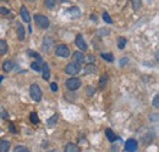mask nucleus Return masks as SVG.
<instances>
[{"instance_id":"4c0bfd02","label":"nucleus","mask_w":159,"mask_h":152,"mask_svg":"<svg viewBox=\"0 0 159 152\" xmlns=\"http://www.w3.org/2000/svg\"><path fill=\"white\" fill-rule=\"evenodd\" d=\"M48 152H58L57 150H50V151H48Z\"/></svg>"},{"instance_id":"2eb2a0df","label":"nucleus","mask_w":159,"mask_h":152,"mask_svg":"<svg viewBox=\"0 0 159 152\" xmlns=\"http://www.w3.org/2000/svg\"><path fill=\"white\" fill-rule=\"evenodd\" d=\"M42 77L44 80H48L50 78V70H49L48 63H43V76Z\"/></svg>"},{"instance_id":"f03ea898","label":"nucleus","mask_w":159,"mask_h":152,"mask_svg":"<svg viewBox=\"0 0 159 152\" xmlns=\"http://www.w3.org/2000/svg\"><path fill=\"white\" fill-rule=\"evenodd\" d=\"M30 95L32 97V100L33 101H40L42 100V90H40L39 85L38 84H32L31 87H30Z\"/></svg>"},{"instance_id":"6e6552de","label":"nucleus","mask_w":159,"mask_h":152,"mask_svg":"<svg viewBox=\"0 0 159 152\" xmlns=\"http://www.w3.org/2000/svg\"><path fill=\"white\" fill-rule=\"evenodd\" d=\"M72 58H74V62H76V63H79V65H82V63L86 62V56H84L81 51H75V53L72 54Z\"/></svg>"},{"instance_id":"4be33fe9","label":"nucleus","mask_w":159,"mask_h":152,"mask_svg":"<svg viewBox=\"0 0 159 152\" xmlns=\"http://www.w3.org/2000/svg\"><path fill=\"white\" fill-rule=\"evenodd\" d=\"M100 56H102L103 60H105V61H108V62H113V61H114V56H113V54H110V53H103Z\"/></svg>"},{"instance_id":"f3484780","label":"nucleus","mask_w":159,"mask_h":152,"mask_svg":"<svg viewBox=\"0 0 159 152\" xmlns=\"http://www.w3.org/2000/svg\"><path fill=\"white\" fill-rule=\"evenodd\" d=\"M105 135H107V137H108V140H109L110 142H115V140H116V136H115L114 132H113L110 128H108V129L105 130Z\"/></svg>"},{"instance_id":"b1692460","label":"nucleus","mask_w":159,"mask_h":152,"mask_svg":"<svg viewBox=\"0 0 159 152\" xmlns=\"http://www.w3.org/2000/svg\"><path fill=\"white\" fill-rule=\"evenodd\" d=\"M57 120H58V114H53V116L48 119V122H47V123H48V125H49V127H53V125L57 123Z\"/></svg>"},{"instance_id":"a19ab883","label":"nucleus","mask_w":159,"mask_h":152,"mask_svg":"<svg viewBox=\"0 0 159 152\" xmlns=\"http://www.w3.org/2000/svg\"><path fill=\"white\" fill-rule=\"evenodd\" d=\"M147 1H152V0H147Z\"/></svg>"},{"instance_id":"a878e982","label":"nucleus","mask_w":159,"mask_h":152,"mask_svg":"<svg viewBox=\"0 0 159 152\" xmlns=\"http://www.w3.org/2000/svg\"><path fill=\"white\" fill-rule=\"evenodd\" d=\"M125 46H126V39L120 37V38L118 39V48H119L120 50H122Z\"/></svg>"},{"instance_id":"393cba45","label":"nucleus","mask_w":159,"mask_h":152,"mask_svg":"<svg viewBox=\"0 0 159 152\" xmlns=\"http://www.w3.org/2000/svg\"><path fill=\"white\" fill-rule=\"evenodd\" d=\"M131 4H132L134 11H139L141 7V0H131Z\"/></svg>"},{"instance_id":"c756f323","label":"nucleus","mask_w":159,"mask_h":152,"mask_svg":"<svg viewBox=\"0 0 159 152\" xmlns=\"http://www.w3.org/2000/svg\"><path fill=\"white\" fill-rule=\"evenodd\" d=\"M153 106H154L156 108L159 107V95L154 96V99H153Z\"/></svg>"},{"instance_id":"ddd939ff","label":"nucleus","mask_w":159,"mask_h":152,"mask_svg":"<svg viewBox=\"0 0 159 152\" xmlns=\"http://www.w3.org/2000/svg\"><path fill=\"white\" fill-rule=\"evenodd\" d=\"M14 67H15V63H14V61H11V60L5 61L4 65H2V70H4L5 72H10Z\"/></svg>"},{"instance_id":"f257e3e1","label":"nucleus","mask_w":159,"mask_h":152,"mask_svg":"<svg viewBox=\"0 0 159 152\" xmlns=\"http://www.w3.org/2000/svg\"><path fill=\"white\" fill-rule=\"evenodd\" d=\"M34 22H36V24H37L39 28H42V29H47V28H49V26H50L49 19H48L47 16L42 15V14H36V15H34Z\"/></svg>"},{"instance_id":"412c9836","label":"nucleus","mask_w":159,"mask_h":152,"mask_svg":"<svg viewBox=\"0 0 159 152\" xmlns=\"http://www.w3.org/2000/svg\"><path fill=\"white\" fill-rule=\"evenodd\" d=\"M30 120H31V123H33V124H38V123H39L38 114L36 113V112H31V114H30Z\"/></svg>"},{"instance_id":"a211bd4d","label":"nucleus","mask_w":159,"mask_h":152,"mask_svg":"<svg viewBox=\"0 0 159 152\" xmlns=\"http://www.w3.org/2000/svg\"><path fill=\"white\" fill-rule=\"evenodd\" d=\"M25 28H23V26L21 24V23H17V37L20 40H23L25 39Z\"/></svg>"},{"instance_id":"2f4dec72","label":"nucleus","mask_w":159,"mask_h":152,"mask_svg":"<svg viewBox=\"0 0 159 152\" xmlns=\"http://www.w3.org/2000/svg\"><path fill=\"white\" fill-rule=\"evenodd\" d=\"M87 93H88V95H89V96H92L94 93H96V89H94V88L88 87V88H87Z\"/></svg>"},{"instance_id":"7c9ffc66","label":"nucleus","mask_w":159,"mask_h":152,"mask_svg":"<svg viewBox=\"0 0 159 152\" xmlns=\"http://www.w3.org/2000/svg\"><path fill=\"white\" fill-rule=\"evenodd\" d=\"M0 14H2V15H9V14H10V10L6 9V7H1V6H0Z\"/></svg>"},{"instance_id":"423d86ee","label":"nucleus","mask_w":159,"mask_h":152,"mask_svg":"<svg viewBox=\"0 0 159 152\" xmlns=\"http://www.w3.org/2000/svg\"><path fill=\"white\" fill-rule=\"evenodd\" d=\"M139 149V144L135 139H129L125 142V151L126 152H136Z\"/></svg>"},{"instance_id":"f8f14e48","label":"nucleus","mask_w":159,"mask_h":152,"mask_svg":"<svg viewBox=\"0 0 159 152\" xmlns=\"http://www.w3.org/2000/svg\"><path fill=\"white\" fill-rule=\"evenodd\" d=\"M94 72H97V67L93 65V63H88L86 67H84V74L88 76V74H94Z\"/></svg>"},{"instance_id":"dca6fc26","label":"nucleus","mask_w":159,"mask_h":152,"mask_svg":"<svg viewBox=\"0 0 159 152\" xmlns=\"http://www.w3.org/2000/svg\"><path fill=\"white\" fill-rule=\"evenodd\" d=\"M65 152H81L80 151V147L75 144H67L66 147H65Z\"/></svg>"},{"instance_id":"cd10ccee","label":"nucleus","mask_w":159,"mask_h":152,"mask_svg":"<svg viewBox=\"0 0 159 152\" xmlns=\"http://www.w3.org/2000/svg\"><path fill=\"white\" fill-rule=\"evenodd\" d=\"M14 152H30V150L27 147H25V146H16L14 149Z\"/></svg>"},{"instance_id":"7ed1b4c3","label":"nucleus","mask_w":159,"mask_h":152,"mask_svg":"<svg viewBox=\"0 0 159 152\" xmlns=\"http://www.w3.org/2000/svg\"><path fill=\"white\" fill-rule=\"evenodd\" d=\"M81 84H82V82H81V79L77 78V77H72V78L67 79L66 83H65L66 88H67L69 90H72V91L77 90L80 87H81Z\"/></svg>"},{"instance_id":"9d476101","label":"nucleus","mask_w":159,"mask_h":152,"mask_svg":"<svg viewBox=\"0 0 159 152\" xmlns=\"http://www.w3.org/2000/svg\"><path fill=\"white\" fill-rule=\"evenodd\" d=\"M20 15H21V17H22V19H23L26 23H30V22H31V16H30V12H28V10L26 9V6H21Z\"/></svg>"},{"instance_id":"c9c22d12","label":"nucleus","mask_w":159,"mask_h":152,"mask_svg":"<svg viewBox=\"0 0 159 152\" xmlns=\"http://www.w3.org/2000/svg\"><path fill=\"white\" fill-rule=\"evenodd\" d=\"M10 132H11L12 134H16V129H15V127H14V124H12V123L10 124Z\"/></svg>"},{"instance_id":"6ab92c4d","label":"nucleus","mask_w":159,"mask_h":152,"mask_svg":"<svg viewBox=\"0 0 159 152\" xmlns=\"http://www.w3.org/2000/svg\"><path fill=\"white\" fill-rule=\"evenodd\" d=\"M57 2H58V0H44V5H45V7L49 9V10L54 9V7L57 6Z\"/></svg>"},{"instance_id":"72a5a7b5","label":"nucleus","mask_w":159,"mask_h":152,"mask_svg":"<svg viewBox=\"0 0 159 152\" xmlns=\"http://www.w3.org/2000/svg\"><path fill=\"white\" fill-rule=\"evenodd\" d=\"M0 116H1L2 118H7V117H9V114H7V112H5V110H2V108L0 110Z\"/></svg>"},{"instance_id":"0eeeda50","label":"nucleus","mask_w":159,"mask_h":152,"mask_svg":"<svg viewBox=\"0 0 159 152\" xmlns=\"http://www.w3.org/2000/svg\"><path fill=\"white\" fill-rule=\"evenodd\" d=\"M53 46H54V39L50 38V37H45V38L43 39V43H42V48H43V50L44 51H50L52 49H53Z\"/></svg>"},{"instance_id":"473e14b6","label":"nucleus","mask_w":159,"mask_h":152,"mask_svg":"<svg viewBox=\"0 0 159 152\" xmlns=\"http://www.w3.org/2000/svg\"><path fill=\"white\" fill-rule=\"evenodd\" d=\"M50 89H52V91H57L58 90V84L57 83H50Z\"/></svg>"},{"instance_id":"4468645a","label":"nucleus","mask_w":159,"mask_h":152,"mask_svg":"<svg viewBox=\"0 0 159 152\" xmlns=\"http://www.w3.org/2000/svg\"><path fill=\"white\" fill-rule=\"evenodd\" d=\"M10 142L7 140H0V152H9Z\"/></svg>"},{"instance_id":"c85d7f7f","label":"nucleus","mask_w":159,"mask_h":152,"mask_svg":"<svg viewBox=\"0 0 159 152\" xmlns=\"http://www.w3.org/2000/svg\"><path fill=\"white\" fill-rule=\"evenodd\" d=\"M31 68L34 70V71H37V72H39L40 71L39 63H38V62H33V63H31Z\"/></svg>"},{"instance_id":"58836bf2","label":"nucleus","mask_w":159,"mask_h":152,"mask_svg":"<svg viewBox=\"0 0 159 152\" xmlns=\"http://www.w3.org/2000/svg\"><path fill=\"white\" fill-rule=\"evenodd\" d=\"M65 1H69V0H61V2H65Z\"/></svg>"},{"instance_id":"1a4fd4ad","label":"nucleus","mask_w":159,"mask_h":152,"mask_svg":"<svg viewBox=\"0 0 159 152\" xmlns=\"http://www.w3.org/2000/svg\"><path fill=\"white\" fill-rule=\"evenodd\" d=\"M66 14L71 17V19H79L80 15H81V11H80L79 7H76V6H72V7H70V9H67V11H66Z\"/></svg>"},{"instance_id":"39448f33","label":"nucleus","mask_w":159,"mask_h":152,"mask_svg":"<svg viewBox=\"0 0 159 152\" xmlns=\"http://www.w3.org/2000/svg\"><path fill=\"white\" fill-rule=\"evenodd\" d=\"M55 54H57V56L66 58V57L70 56V50H69V48L66 45L60 44V45L57 46V49H55Z\"/></svg>"},{"instance_id":"e433bc0d","label":"nucleus","mask_w":159,"mask_h":152,"mask_svg":"<svg viewBox=\"0 0 159 152\" xmlns=\"http://www.w3.org/2000/svg\"><path fill=\"white\" fill-rule=\"evenodd\" d=\"M2 79H4V77H2V76H0V83H1V80H2Z\"/></svg>"},{"instance_id":"bb28decb","label":"nucleus","mask_w":159,"mask_h":152,"mask_svg":"<svg viewBox=\"0 0 159 152\" xmlns=\"http://www.w3.org/2000/svg\"><path fill=\"white\" fill-rule=\"evenodd\" d=\"M103 19H104V22H107L108 24H111V23H113V19H111L110 15H109L107 11L103 12Z\"/></svg>"},{"instance_id":"5701e85b","label":"nucleus","mask_w":159,"mask_h":152,"mask_svg":"<svg viewBox=\"0 0 159 152\" xmlns=\"http://www.w3.org/2000/svg\"><path fill=\"white\" fill-rule=\"evenodd\" d=\"M107 83H108V76H107V74H104V76L100 77V80H99L100 89H104V88H105V85H107Z\"/></svg>"},{"instance_id":"aec40b11","label":"nucleus","mask_w":159,"mask_h":152,"mask_svg":"<svg viewBox=\"0 0 159 152\" xmlns=\"http://www.w3.org/2000/svg\"><path fill=\"white\" fill-rule=\"evenodd\" d=\"M7 43L5 41V40H1L0 39V55H4V54H6L7 53Z\"/></svg>"},{"instance_id":"9b49d317","label":"nucleus","mask_w":159,"mask_h":152,"mask_svg":"<svg viewBox=\"0 0 159 152\" xmlns=\"http://www.w3.org/2000/svg\"><path fill=\"white\" fill-rule=\"evenodd\" d=\"M76 45L79 46L81 50H83V51H86L87 50V43H86V40L83 39V37L79 34L77 37H76Z\"/></svg>"},{"instance_id":"20e7f679","label":"nucleus","mask_w":159,"mask_h":152,"mask_svg":"<svg viewBox=\"0 0 159 152\" xmlns=\"http://www.w3.org/2000/svg\"><path fill=\"white\" fill-rule=\"evenodd\" d=\"M80 71H81V65L76 63V62H71V63H67V66L65 67V72L67 74H71V76H75Z\"/></svg>"},{"instance_id":"f704fd0d","label":"nucleus","mask_w":159,"mask_h":152,"mask_svg":"<svg viewBox=\"0 0 159 152\" xmlns=\"http://www.w3.org/2000/svg\"><path fill=\"white\" fill-rule=\"evenodd\" d=\"M127 61H129L127 58H121V60H120V65H121V66H125V65L127 63Z\"/></svg>"},{"instance_id":"ea45409f","label":"nucleus","mask_w":159,"mask_h":152,"mask_svg":"<svg viewBox=\"0 0 159 152\" xmlns=\"http://www.w3.org/2000/svg\"><path fill=\"white\" fill-rule=\"evenodd\" d=\"M28 1H31V2H33V1H36V0H28Z\"/></svg>"}]
</instances>
